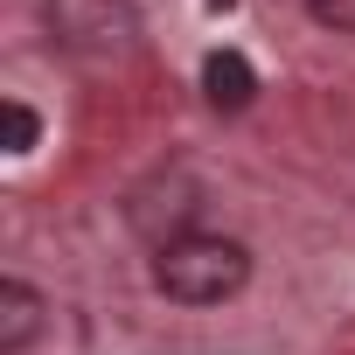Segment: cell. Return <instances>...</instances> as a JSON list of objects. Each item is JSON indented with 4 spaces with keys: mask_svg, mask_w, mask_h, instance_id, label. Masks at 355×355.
Instances as JSON below:
<instances>
[{
    "mask_svg": "<svg viewBox=\"0 0 355 355\" xmlns=\"http://www.w3.org/2000/svg\"><path fill=\"white\" fill-rule=\"evenodd\" d=\"M153 286L174 306H223L251 286V251L216 230H182L153 244Z\"/></svg>",
    "mask_w": 355,
    "mask_h": 355,
    "instance_id": "obj_1",
    "label": "cell"
},
{
    "mask_svg": "<svg viewBox=\"0 0 355 355\" xmlns=\"http://www.w3.org/2000/svg\"><path fill=\"white\" fill-rule=\"evenodd\" d=\"M49 35L70 56L112 63L139 49V15H132V0H49Z\"/></svg>",
    "mask_w": 355,
    "mask_h": 355,
    "instance_id": "obj_2",
    "label": "cell"
},
{
    "mask_svg": "<svg viewBox=\"0 0 355 355\" xmlns=\"http://www.w3.org/2000/svg\"><path fill=\"white\" fill-rule=\"evenodd\" d=\"M49 300L28 279H0V355H28V341L42 334Z\"/></svg>",
    "mask_w": 355,
    "mask_h": 355,
    "instance_id": "obj_3",
    "label": "cell"
},
{
    "mask_svg": "<svg viewBox=\"0 0 355 355\" xmlns=\"http://www.w3.org/2000/svg\"><path fill=\"white\" fill-rule=\"evenodd\" d=\"M202 98H209L216 112H244V105L258 98V70H251L237 49H216V56L202 63Z\"/></svg>",
    "mask_w": 355,
    "mask_h": 355,
    "instance_id": "obj_4",
    "label": "cell"
},
{
    "mask_svg": "<svg viewBox=\"0 0 355 355\" xmlns=\"http://www.w3.org/2000/svg\"><path fill=\"white\" fill-rule=\"evenodd\" d=\"M0 125H8V153H35V139H42V119H35L21 98H8V105H0Z\"/></svg>",
    "mask_w": 355,
    "mask_h": 355,
    "instance_id": "obj_5",
    "label": "cell"
},
{
    "mask_svg": "<svg viewBox=\"0 0 355 355\" xmlns=\"http://www.w3.org/2000/svg\"><path fill=\"white\" fill-rule=\"evenodd\" d=\"M306 15L334 35H355V0H306Z\"/></svg>",
    "mask_w": 355,
    "mask_h": 355,
    "instance_id": "obj_6",
    "label": "cell"
},
{
    "mask_svg": "<svg viewBox=\"0 0 355 355\" xmlns=\"http://www.w3.org/2000/svg\"><path fill=\"white\" fill-rule=\"evenodd\" d=\"M209 8H237V0H209Z\"/></svg>",
    "mask_w": 355,
    "mask_h": 355,
    "instance_id": "obj_7",
    "label": "cell"
}]
</instances>
